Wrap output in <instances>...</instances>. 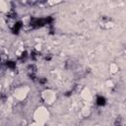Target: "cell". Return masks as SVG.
<instances>
[{"mask_svg":"<svg viewBox=\"0 0 126 126\" xmlns=\"http://www.w3.org/2000/svg\"><path fill=\"white\" fill-rule=\"evenodd\" d=\"M53 23V18L52 17H47V18H31L30 25L33 29H38L41 28L45 25H51Z\"/></svg>","mask_w":126,"mask_h":126,"instance_id":"6da1fadb","label":"cell"},{"mask_svg":"<svg viewBox=\"0 0 126 126\" xmlns=\"http://www.w3.org/2000/svg\"><path fill=\"white\" fill-rule=\"evenodd\" d=\"M22 28H23V24H22V22H18V23H16V24H15V26H14V28L12 29L13 33L18 34Z\"/></svg>","mask_w":126,"mask_h":126,"instance_id":"7a4b0ae2","label":"cell"},{"mask_svg":"<svg viewBox=\"0 0 126 126\" xmlns=\"http://www.w3.org/2000/svg\"><path fill=\"white\" fill-rule=\"evenodd\" d=\"M105 102H106V100H105V98H104L103 96L98 95V96L96 97V104H97L98 106H103V105L105 104Z\"/></svg>","mask_w":126,"mask_h":126,"instance_id":"3957f363","label":"cell"},{"mask_svg":"<svg viewBox=\"0 0 126 126\" xmlns=\"http://www.w3.org/2000/svg\"><path fill=\"white\" fill-rule=\"evenodd\" d=\"M5 65L8 68H10V69H15L16 68V63L14 61H6L5 62Z\"/></svg>","mask_w":126,"mask_h":126,"instance_id":"277c9868","label":"cell"},{"mask_svg":"<svg viewBox=\"0 0 126 126\" xmlns=\"http://www.w3.org/2000/svg\"><path fill=\"white\" fill-rule=\"evenodd\" d=\"M39 56H40V53H38V52H36V51H32V52L31 53V57H32V59H33V60H36Z\"/></svg>","mask_w":126,"mask_h":126,"instance_id":"5b68a950","label":"cell"},{"mask_svg":"<svg viewBox=\"0 0 126 126\" xmlns=\"http://www.w3.org/2000/svg\"><path fill=\"white\" fill-rule=\"evenodd\" d=\"M27 54H28V53H27L26 51H25V52H23V53H22V56L20 57V60H21V61H25V60L27 59V57H28V55H27Z\"/></svg>","mask_w":126,"mask_h":126,"instance_id":"8992f818","label":"cell"},{"mask_svg":"<svg viewBox=\"0 0 126 126\" xmlns=\"http://www.w3.org/2000/svg\"><path fill=\"white\" fill-rule=\"evenodd\" d=\"M46 81H47V80H46L45 78H41V79H39V80H38L39 84H42V85H43V84H45V83H46Z\"/></svg>","mask_w":126,"mask_h":126,"instance_id":"52a82bcc","label":"cell"}]
</instances>
